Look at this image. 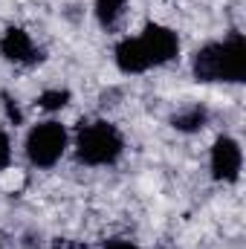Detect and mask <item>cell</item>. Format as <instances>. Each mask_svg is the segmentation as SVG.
<instances>
[{"label": "cell", "mask_w": 246, "mask_h": 249, "mask_svg": "<svg viewBox=\"0 0 246 249\" xmlns=\"http://www.w3.org/2000/svg\"><path fill=\"white\" fill-rule=\"evenodd\" d=\"M191 75L200 84H244L246 81V38L232 29L217 41H206L191 55Z\"/></svg>", "instance_id": "1"}, {"label": "cell", "mask_w": 246, "mask_h": 249, "mask_svg": "<svg viewBox=\"0 0 246 249\" xmlns=\"http://www.w3.org/2000/svg\"><path fill=\"white\" fill-rule=\"evenodd\" d=\"M75 160L87 168H107L116 165L124 154V136L122 130L107 119H93L81 122L75 130Z\"/></svg>", "instance_id": "2"}, {"label": "cell", "mask_w": 246, "mask_h": 249, "mask_svg": "<svg viewBox=\"0 0 246 249\" xmlns=\"http://www.w3.org/2000/svg\"><path fill=\"white\" fill-rule=\"evenodd\" d=\"M70 148V130L64 127L58 119H44V122H35L26 130V139H23V154L29 160L32 168H55L64 160Z\"/></svg>", "instance_id": "3"}, {"label": "cell", "mask_w": 246, "mask_h": 249, "mask_svg": "<svg viewBox=\"0 0 246 249\" xmlns=\"http://www.w3.org/2000/svg\"><path fill=\"white\" fill-rule=\"evenodd\" d=\"M209 171L217 183H238L244 171V148L235 136L220 133L209 151Z\"/></svg>", "instance_id": "4"}, {"label": "cell", "mask_w": 246, "mask_h": 249, "mask_svg": "<svg viewBox=\"0 0 246 249\" xmlns=\"http://www.w3.org/2000/svg\"><path fill=\"white\" fill-rule=\"evenodd\" d=\"M136 38H139V44H142V50H145L151 67H165V64H171L180 55V35L171 26H162L157 20H148Z\"/></svg>", "instance_id": "5"}, {"label": "cell", "mask_w": 246, "mask_h": 249, "mask_svg": "<svg viewBox=\"0 0 246 249\" xmlns=\"http://www.w3.org/2000/svg\"><path fill=\"white\" fill-rule=\"evenodd\" d=\"M0 55L9 64H18V67H35V64L44 61V50L35 47L32 35L20 26H9L0 35Z\"/></svg>", "instance_id": "6"}, {"label": "cell", "mask_w": 246, "mask_h": 249, "mask_svg": "<svg viewBox=\"0 0 246 249\" xmlns=\"http://www.w3.org/2000/svg\"><path fill=\"white\" fill-rule=\"evenodd\" d=\"M113 64L124 75H142V72L154 70L148 55H145V50H142V44H139V38H130V35L113 47Z\"/></svg>", "instance_id": "7"}, {"label": "cell", "mask_w": 246, "mask_h": 249, "mask_svg": "<svg viewBox=\"0 0 246 249\" xmlns=\"http://www.w3.org/2000/svg\"><path fill=\"white\" fill-rule=\"evenodd\" d=\"M209 119H211L209 107L200 105V102H194V105H185L180 110H174V113L168 116V124H171L177 133H197V130H203V127L209 124Z\"/></svg>", "instance_id": "8"}, {"label": "cell", "mask_w": 246, "mask_h": 249, "mask_svg": "<svg viewBox=\"0 0 246 249\" xmlns=\"http://www.w3.org/2000/svg\"><path fill=\"white\" fill-rule=\"evenodd\" d=\"M127 12V0H93V15L105 32H113Z\"/></svg>", "instance_id": "9"}, {"label": "cell", "mask_w": 246, "mask_h": 249, "mask_svg": "<svg viewBox=\"0 0 246 249\" xmlns=\"http://www.w3.org/2000/svg\"><path fill=\"white\" fill-rule=\"evenodd\" d=\"M70 90L67 87H50V90H44L38 99H35V105L41 107V110H47V113H58L64 110L67 105H70Z\"/></svg>", "instance_id": "10"}, {"label": "cell", "mask_w": 246, "mask_h": 249, "mask_svg": "<svg viewBox=\"0 0 246 249\" xmlns=\"http://www.w3.org/2000/svg\"><path fill=\"white\" fill-rule=\"evenodd\" d=\"M9 162H12V139H9V133L0 127V171L9 168Z\"/></svg>", "instance_id": "11"}, {"label": "cell", "mask_w": 246, "mask_h": 249, "mask_svg": "<svg viewBox=\"0 0 246 249\" xmlns=\"http://www.w3.org/2000/svg\"><path fill=\"white\" fill-rule=\"evenodd\" d=\"M3 102H6V116H9V122H15V124H20L23 122V116H20V110H18V105L3 93Z\"/></svg>", "instance_id": "12"}, {"label": "cell", "mask_w": 246, "mask_h": 249, "mask_svg": "<svg viewBox=\"0 0 246 249\" xmlns=\"http://www.w3.org/2000/svg\"><path fill=\"white\" fill-rule=\"evenodd\" d=\"M105 249H139L136 244H130V241H122V238H113V241H107Z\"/></svg>", "instance_id": "13"}, {"label": "cell", "mask_w": 246, "mask_h": 249, "mask_svg": "<svg viewBox=\"0 0 246 249\" xmlns=\"http://www.w3.org/2000/svg\"><path fill=\"white\" fill-rule=\"evenodd\" d=\"M0 249H3V247H0Z\"/></svg>", "instance_id": "14"}]
</instances>
